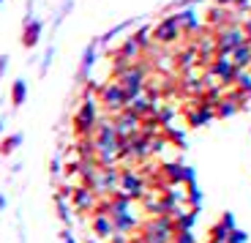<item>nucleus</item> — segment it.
Here are the masks:
<instances>
[{"instance_id":"f257e3e1","label":"nucleus","mask_w":251,"mask_h":243,"mask_svg":"<svg viewBox=\"0 0 251 243\" xmlns=\"http://www.w3.org/2000/svg\"><path fill=\"white\" fill-rule=\"evenodd\" d=\"M99 101H96V96H90V99H82L79 109H76L74 115V131L76 137H93V129L96 123H99Z\"/></svg>"},{"instance_id":"f03ea898","label":"nucleus","mask_w":251,"mask_h":243,"mask_svg":"<svg viewBox=\"0 0 251 243\" xmlns=\"http://www.w3.org/2000/svg\"><path fill=\"white\" fill-rule=\"evenodd\" d=\"M96 101H99V107L107 115H115V112H120V109H126V93H123V87H120V82L109 80V82H104V85H99Z\"/></svg>"},{"instance_id":"7ed1b4c3","label":"nucleus","mask_w":251,"mask_h":243,"mask_svg":"<svg viewBox=\"0 0 251 243\" xmlns=\"http://www.w3.org/2000/svg\"><path fill=\"white\" fill-rule=\"evenodd\" d=\"M151 38H153V44H158V47H170V44H175L177 38H180V17L161 19V22L151 30Z\"/></svg>"},{"instance_id":"20e7f679","label":"nucleus","mask_w":251,"mask_h":243,"mask_svg":"<svg viewBox=\"0 0 251 243\" xmlns=\"http://www.w3.org/2000/svg\"><path fill=\"white\" fill-rule=\"evenodd\" d=\"M69 205L74 208L76 213H93L96 205H99V194L88 186H74L69 194Z\"/></svg>"},{"instance_id":"39448f33","label":"nucleus","mask_w":251,"mask_h":243,"mask_svg":"<svg viewBox=\"0 0 251 243\" xmlns=\"http://www.w3.org/2000/svg\"><path fill=\"white\" fill-rule=\"evenodd\" d=\"M235 66H232V60L229 57H221V55H216L213 60L207 63V74L210 77H216V80L221 82V85H232V80H235Z\"/></svg>"},{"instance_id":"423d86ee","label":"nucleus","mask_w":251,"mask_h":243,"mask_svg":"<svg viewBox=\"0 0 251 243\" xmlns=\"http://www.w3.org/2000/svg\"><path fill=\"white\" fill-rule=\"evenodd\" d=\"M90 232H93L96 238H99V241H107L109 235H112V218L107 216V213H101V211H93L90 213Z\"/></svg>"},{"instance_id":"0eeeda50","label":"nucleus","mask_w":251,"mask_h":243,"mask_svg":"<svg viewBox=\"0 0 251 243\" xmlns=\"http://www.w3.org/2000/svg\"><path fill=\"white\" fill-rule=\"evenodd\" d=\"M41 33H44V22L41 19H27V22H22V47L33 50L41 41Z\"/></svg>"},{"instance_id":"6e6552de","label":"nucleus","mask_w":251,"mask_h":243,"mask_svg":"<svg viewBox=\"0 0 251 243\" xmlns=\"http://www.w3.org/2000/svg\"><path fill=\"white\" fill-rule=\"evenodd\" d=\"M229 60H232L235 69H249V66H251V44L249 41L238 44V47L229 52Z\"/></svg>"},{"instance_id":"1a4fd4ad","label":"nucleus","mask_w":251,"mask_h":243,"mask_svg":"<svg viewBox=\"0 0 251 243\" xmlns=\"http://www.w3.org/2000/svg\"><path fill=\"white\" fill-rule=\"evenodd\" d=\"M25 99H27V82L25 80H14V85H11V104L22 107Z\"/></svg>"},{"instance_id":"9d476101","label":"nucleus","mask_w":251,"mask_h":243,"mask_svg":"<svg viewBox=\"0 0 251 243\" xmlns=\"http://www.w3.org/2000/svg\"><path fill=\"white\" fill-rule=\"evenodd\" d=\"M19 145H22V134H11V137H6L0 142V153H3V156H11Z\"/></svg>"},{"instance_id":"9b49d317","label":"nucleus","mask_w":251,"mask_h":243,"mask_svg":"<svg viewBox=\"0 0 251 243\" xmlns=\"http://www.w3.org/2000/svg\"><path fill=\"white\" fill-rule=\"evenodd\" d=\"M170 243H197V241H194V235H191V230H183V232H175Z\"/></svg>"},{"instance_id":"f8f14e48","label":"nucleus","mask_w":251,"mask_h":243,"mask_svg":"<svg viewBox=\"0 0 251 243\" xmlns=\"http://www.w3.org/2000/svg\"><path fill=\"white\" fill-rule=\"evenodd\" d=\"M226 243H246V235L240 230H229V235H226Z\"/></svg>"},{"instance_id":"ddd939ff","label":"nucleus","mask_w":251,"mask_h":243,"mask_svg":"<svg viewBox=\"0 0 251 243\" xmlns=\"http://www.w3.org/2000/svg\"><path fill=\"white\" fill-rule=\"evenodd\" d=\"M240 27H243V38L251 44V17H249V19H243V25H240Z\"/></svg>"},{"instance_id":"4468645a","label":"nucleus","mask_w":251,"mask_h":243,"mask_svg":"<svg viewBox=\"0 0 251 243\" xmlns=\"http://www.w3.org/2000/svg\"><path fill=\"white\" fill-rule=\"evenodd\" d=\"M50 63H52V50H47L44 60H41V74H47V69H50Z\"/></svg>"},{"instance_id":"2eb2a0df","label":"nucleus","mask_w":251,"mask_h":243,"mask_svg":"<svg viewBox=\"0 0 251 243\" xmlns=\"http://www.w3.org/2000/svg\"><path fill=\"white\" fill-rule=\"evenodd\" d=\"M6 69H8V55H0V77L6 74Z\"/></svg>"},{"instance_id":"dca6fc26","label":"nucleus","mask_w":251,"mask_h":243,"mask_svg":"<svg viewBox=\"0 0 251 243\" xmlns=\"http://www.w3.org/2000/svg\"><path fill=\"white\" fill-rule=\"evenodd\" d=\"M63 241H66V243H76L74 238H71V232H63Z\"/></svg>"},{"instance_id":"f3484780","label":"nucleus","mask_w":251,"mask_h":243,"mask_svg":"<svg viewBox=\"0 0 251 243\" xmlns=\"http://www.w3.org/2000/svg\"><path fill=\"white\" fill-rule=\"evenodd\" d=\"M3 208H6V197H3V194H0V211H3Z\"/></svg>"},{"instance_id":"a211bd4d","label":"nucleus","mask_w":251,"mask_h":243,"mask_svg":"<svg viewBox=\"0 0 251 243\" xmlns=\"http://www.w3.org/2000/svg\"><path fill=\"white\" fill-rule=\"evenodd\" d=\"M3 126H6V120H0V134H3Z\"/></svg>"},{"instance_id":"6ab92c4d","label":"nucleus","mask_w":251,"mask_h":243,"mask_svg":"<svg viewBox=\"0 0 251 243\" xmlns=\"http://www.w3.org/2000/svg\"><path fill=\"white\" fill-rule=\"evenodd\" d=\"M0 6H3V0H0Z\"/></svg>"},{"instance_id":"aec40b11","label":"nucleus","mask_w":251,"mask_h":243,"mask_svg":"<svg viewBox=\"0 0 251 243\" xmlns=\"http://www.w3.org/2000/svg\"><path fill=\"white\" fill-rule=\"evenodd\" d=\"M249 69H251V66H249Z\"/></svg>"}]
</instances>
